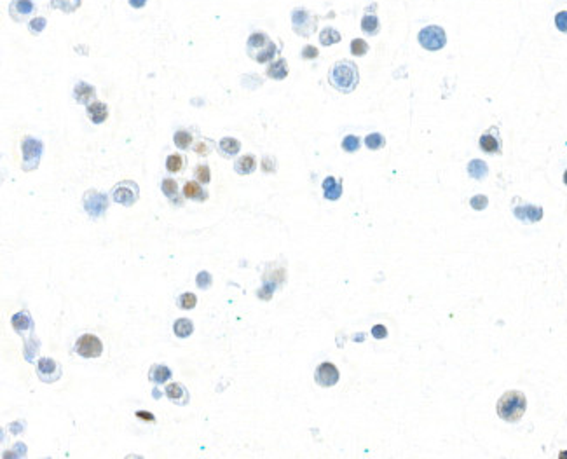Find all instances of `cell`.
I'll return each instance as SVG.
<instances>
[{
  "instance_id": "obj_1",
  "label": "cell",
  "mask_w": 567,
  "mask_h": 459,
  "mask_svg": "<svg viewBox=\"0 0 567 459\" xmlns=\"http://www.w3.org/2000/svg\"><path fill=\"white\" fill-rule=\"evenodd\" d=\"M330 84L341 93H351L358 86L360 73L353 62H339L330 70Z\"/></svg>"
},
{
  "instance_id": "obj_2",
  "label": "cell",
  "mask_w": 567,
  "mask_h": 459,
  "mask_svg": "<svg viewBox=\"0 0 567 459\" xmlns=\"http://www.w3.org/2000/svg\"><path fill=\"white\" fill-rule=\"evenodd\" d=\"M527 409V400L522 391H506L498 402V414L508 423L518 421Z\"/></svg>"
},
{
  "instance_id": "obj_3",
  "label": "cell",
  "mask_w": 567,
  "mask_h": 459,
  "mask_svg": "<svg viewBox=\"0 0 567 459\" xmlns=\"http://www.w3.org/2000/svg\"><path fill=\"white\" fill-rule=\"evenodd\" d=\"M246 49H248V54L258 63H267L271 62L272 58L276 56L278 49L274 46L271 38L265 33H252L248 37V42H246Z\"/></svg>"
},
{
  "instance_id": "obj_4",
  "label": "cell",
  "mask_w": 567,
  "mask_h": 459,
  "mask_svg": "<svg viewBox=\"0 0 567 459\" xmlns=\"http://www.w3.org/2000/svg\"><path fill=\"white\" fill-rule=\"evenodd\" d=\"M419 44H421L424 49L428 51H438L445 46L447 42V35H445L443 28L437 27V25H431V27H426L419 32L417 37Z\"/></svg>"
},
{
  "instance_id": "obj_5",
  "label": "cell",
  "mask_w": 567,
  "mask_h": 459,
  "mask_svg": "<svg viewBox=\"0 0 567 459\" xmlns=\"http://www.w3.org/2000/svg\"><path fill=\"white\" fill-rule=\"evenodd\" d=\"M138 194H140V189L133 180H124L112 189V199H114L115 203H119L127 208L133 206V204L138 201Z\"/></svg>"
},
{
  "instance_id": "obj_6",
  "label": "cell",
  "mask_w": 567,
  "mask_h": 459,
  "mask_svg": "<svg viewBox=\"0 0 567 459\" xmlns=\"http://www.w3.org/2000/svg\"><path fill=\"white\" fill-rule=\"evenodd\" d=\"M21 150H23L25 171H32V169L37 168L38 163H40V154H42V143L32 136H25L23 143H21Z\"/></svg>"
},
{
  "instance_id": "obj_7",
  "label": "cell",
  "mask_w": 567,
  "mask_h": 459,
  "mask_svg": "<svg viewBox=\"0 0 567 459\" xmlns=\"http://www.w3.org/2000/svg\"><path fill=\"white\" fill-rule=\"evenodd\" d=\"M291 25H293L295 33L302 35V37H309L318 25V18L306 9H295L291 12Z\"/></svg>"
},
{
  "instance_id": "obj_8",
  "label": "cell",
  "mask_w": 567,
  "mask_h": 459,
  "mask_svg": "<svg viewBox=\"0 0 567 459\" xmlns=\"http://www.w3.org/2000/svg\"><path fill=\"white\" fill-rule=\"evenodd\" d=\"M75 351L77 355L84 356V358H98L103 353V344L96 335L93 333H84L77 339L75 342Z\"/></svg>"
},
{
  "instance_id": "obj_9",
  "label": "cell",
  "mask_w": 567,
  "mask_h": 459,
  "mask_svg": "<svg viewBox=\"0 0 567 459\" xmlns=\"http://www.w3.org/2000/svg\"><path fill=\"white\" fill-rule=\"evenodd\" d=\"M82 204H84L86 211H88L89 217L98 218L105 213V210L108 208V199L105 194L96 191H88L84 194V199H82Z\"/></svg>"
},
{
  "instance_id": "obj_10",
  "label": "cell",
  "mask_w": 567,
  "mask_h": 459,
  "mask_svg": "<svg viewBox=\"0 0 567 459\" xmlns=\"http://www.w3.org/2000/svg\"><path fill=\"white\" fill-rule=\"evenodd\" d=\"M37 374L44 383H54L62 377V367L51 358H40L37 361Z\"/></svg>"
},
{
  "instance_id": "obj_11",
  "label": "cell",
  "mask_w": 567,
  "mask_h": 459,
  "mask_svg": "<svg viewBox=\"0 0 567 459\" xmlns=\"http://www.w3.org/2000/svg\"><path fill=\"white\" fill-rule=\"evenodd\" d=\"M315 379H316V383H318L319 386H323V388L335 386V384H337V381H339L337 367H335L334 363H328V361H325V363H321L318 368H316Z\"/></svg>"
},
{
  "instance_id": "obj_12",
  "label": "cell",
  "mask_w": 567,
  "mask_h": 459,
  "mask_svg": "<svg viewBox=\"0 0 567 459\" xmlns=\"http://www.w3.org/2000/svg\"><path fill=\"white\" fill-rule=\"evenodd\" d=\"M35 4L32 0H12L9 4V16L18 23H23L33 14Z\"/></svg>"
},
{
  "instance_id": "obj_13",
  "label": "cell",
  "mask_w": 567,
  "mask_h": 459,
  "mask_svg": "<svg viewBox=\"0 0 567 459\" xmlns=\"http://www.w3.org/2000/svg\"><path fill=\"white\" fill-rule=\"evenodd\" d=\"M166 396L171 400L173 403H177V405H187L189 403V391L187 388L184 386V384L180 383H171L166 386Z\"/></svg>"
},
{
  "instance_id": "obj_14",
  "label": "cell",
  "mask_w": 567,
  "mask_h": 459,
  "mask_svg": "<svg viewBox=\"0 0 567 459\" xmlns=\"http://www.w3.org/2000/svg\"><path fill=\"white\" fill-rule=\"evenodd\" d=\"M96 91L93 86H89L88 82H77L75 88H73V98H75L77 103L81 105H89L94 101Z\"/></svg>"
},
{
  "instance_id": "obj_15",
  "label": "cell",
  "mask_w": 567,
  "mask_h": 459,
  "mask_svg": "<svg viewBox=\"0 0 567 459\" xmlns=\"http://www.w3.org/2000/svg\"><path fill=\"white\" fill-rule=\"evenodd\" d=\"M88 117L91 123L94 124H101L105 121V119L108 117V108L105 103H101V101H93V103L88 105Z\"/></svg>"
},
{
  "instance_id": "obj_16",
  "label": "cell",
  "mask_w": 567,
  "mask_h": 459,
  "mask_svg": "<svg viewBox=\"0 0 567 459\" xmlns=\"http://www.w3.org/2000/svg\"><path fill=\"white\" fill-rule=\"evenodd\" d=\"M515 217L522 222H537L543 218V210L539 206H520L515 210Z\"/></svg>"
},
{
  "instance_id": "obj_17",
  "label": "cell",
  "mask_w": 567,
  "mask_h": 459,
  "mask_svg": "<svg viewBox=\"0 0 567 459\" xmlns=\"http://www.w3.org/2000/svg\"><path fill=\"white\" fill-rule=\"evenodd\" d=\"M323 192H325V197L330 199V201L339 199L342 194L341 180H337V178H334V176H326L325 182H323Z\"/></svg>"
},
{
  "instance_id": "obj_18",
  "label": "cell",
  "mask_w": 567,
  "mask_h": 459,
  "mask_svg": "<svg viewBox=\"0 0 567 459\" xmlns=\"http://www.w3.org/2000/svg\"><path fill=\"white\" fill-rule=\"evenodd\" d=\"M12 327H14L16 332L21 333V335H25L27 332H32V328H33V323H32L30 314H28L27 311L14 314V316H12Z\"/></svg>"
},
{
  "instance_id": "obj_19",
  "label": "cell",
  "mask_w": 567,
  "mask_h": 459,
  "mask_svg": "<svg viewBox=\"0 0 567 459\" xmlns=\"http://www.w3.org/2000/svg\"><path fill=\"white\" fill-rule=\"evenodd\" d=\"M184 196L187 199H194V201H206L208 192L203 191L199 182H187L184 185Z\"/></svg>"
},
{
  "instance_id": "obj_20",
  "label": "cell",
  "mask_w": 567,
  "mask_h": 459,
  "mask_svg": "<svg viewBox=\"0 0 567 459\" xmlns=\"http://www.w3.org/2000/svg\"><path fill=\"white\" fill-rule=\"evenodd\" d=\"M171 377V370H169L166 365H161V363H156L150 367L149 370V379L152 381V383L156 384H162L166 383L168 379Z\"/></svg>"
},
{
  "instance_id": "obj_21",
  "label": "cell",
  "mask_w": 567,
  "mask_h": 459,
  "mask_svg": "<svg viewBox=\"0 0 567 459\" xmlns=\"http://www.w3.org/2000/svg\"><path fill=\"white\" fill-rule=\"evenodd\" d=\"M255 168H257V159H255L252 154L241 156L238 161H236V164H234V169H236L239 175H250V173L255 171Z\"/></svg>"
},
{
  "instance_id": "obj_22",
  "label": "cell",
  "mask_w": 567,
  "mask_h": 459,
  "mask_svg": "<svg viewBox=\"0 0 567 459\" xmlns=\"http://www.w3.org/2000/svg\"><path fill=\"white\" fill-rule=\"evenodd\" d=\"M219 149L223 152V156L230 157V156H236V154L241 150V142L239 140H236V138L232 136H225L220 140L219 143Z\"/></svg>"
},
{
  "instance_id": "obj_23",
  "label": "cell",
  "mask_w": 567,
  "mask_h": 459,
  "mask_svg": "<svg viewBox=\"0 0 567 459\" xmlns=\"http://www.w3.org/2000/svg\"><path fill=\"white\" fill-rule=\"evenodd\" d=\"M267 75L271 77V79H276V81H281V79H284V77L288 75V65L283 58H280L278 62H274L272 65H269Z\"/></svg>"
},
{
  "instance_id": "obj_24",
  "label": "cell",
  "mask_w": 567,
  "mask_h": 459,
  "mask_svg": "<svg viewBox=\"0 0 567 459\" xmlns=\"http://www.w3.org/2000/svg\"><path fill=\"white\" fill-rule=\"evenodd\" d=\"M192 330H194V325H192V322L189 318H180V320H177L175 325H173V332H175L177 337H180V339L189 337L192 333Z\"/></svg>"
},
{
  "instance_id": "obj_25",
  "label": "cell",
  "mask_w": 567,
  "mask_h": 459,
  "mask_svg": "<svg viewBox=\"0 0 567 459\" xmlns=\"http://www.w3.org/2000/svg\"><path fill=\"white\" fill-rule=\"evenodd\" d=\"M468 173H470V176H473L475 180H482V178L487 176L489 169H487L485 163L480 161V159H475V161H472L468 164Z\"/></svg>"
},
{
  "instance_id": "obj_26",
  "label": "cell",
  "mask_w": 567,
  "mask_h": 459,
  "mask_svg": "<svg viewBox=\"0 0 567 459\" xmlns=\"http://www.w3.org/2000/svg\"><path fill=\"white\" fill-rule=\"evenodd\" d=\"M480 149L483 150V152L487 154H496L499 152V140L496 136H492V134H482L480 136Z\"/></svg>"
},
{
  "instance_id": "obj_27",
  "label": "cell",
  "mask_w": 567,
  "mask_h": 459,
  "mask_svg": "<svg viewBox=\"0 0 567 459\" xmlns=\"http://www.w3.org/2000/svg\"><path fill=\"white\" fill-rule=\"evenodd\" d=\"M192 140H194V138H192V133L187 130H178L177 133L173 134V142H175V145L182 150L189 149V147L192 145Z\"/></svg>"
},
{
  "instance_id": "obj_28",
  "label": "cell",
  "mask_w": 567,
  "mask_h": 459,
  "mask_svg": "<svg viewBox=\"0 0 567 459\" xmlns=\"http://www.w3.org/2000/svg\"><path fill=\"white\" fill-rule=\"evenodd\" d=\"M185 168V157L182 154H171L166 159V169L169 173H178Z\"/></svg>"
},
{
  "instance_id": "obj_29",
  "label": "cell",
  "mask_w": 567,
  "mask_h": 459,
  "mask_svg": "<svg viewBox=\"0 0 567 459\" xmlns=\"http://www.w3.org/2000/svg\"><path fill=\"white\" fill-rule=\"evenodd\" d=\"M361 30L367 35H376L379 32V19L374 14H365L361 19Z\"/></svg>"
},
{
  "instance_id": "obj_30",
  "label": "cell",
  "mask_w": 567,
  "mask_h": 459,
  "mask_svg": "<svg viewBox=\"0 0 567 459\" xmlns=\"http://www.w3.org/2000/svg\"><path fill=\"white\" fill-rule=\"evenodd\" d=\"M319 42L323 46H332V44L341 42V33L335 28H323L319 33Z\"/></svg>"
},
{
  "instance_id": "obj_31",
  "label": "cell",
  "mask_w": 567,
  "mask_h": 459,
  "mask_svg": "<svg viewBox=\"0 0 567 459\" xmlns=\"http://www.w3.org/2000/svg\"><path fill=\"white\" fill-rule=\"evenodd\" d=\"M365 145H367L370 150H379L386 145V138H384L380 133H372L365 138Z\"/></svg>"
},
{
  "instance_id": "obj_32",
  "label": "cell",
  "mask_w": 567,
  "mask_h": 459,
  "mask_svg": "<svg viewBox=\"0 0 567 459\" xmlns=\"http://www.w3.org/2000/svg\"><path fill=\"white\" fill-rule=\"evenodd\" d=\"M195 180L199 184H210L211 182V169L208 164H197L195 166Z\"/></svg>"
},
{
  "instance_id": "obj_33",
  "label": "cell",
  "mask_w": 567,
  "mask_h": 459,
  "mask_svg": "<svg viewBox=\"0 0 567 459\" xmlns=\"http://www.w3.org/2000/svg\"><path fill=\"white\" fill-rule=\"evenodd\" d=\"M178 306L182 309H194L197 306V297L194 294H190V292H185V294H182L178 297Z\"/></svg>"
},
{
  "instance_id": "obj_34",
  "label": "cell",
  "mask_w": 567,
  "mask_h": 459,
  "mask_svg": "<svg viewBox=\"0 0 567 459\" xmlns=\"http://www.w3.org/2000/svg\"><path fill=\"white\" fill-rule=\"evenodd\" d=\"M194 152L197 154V156H208V154L211 152V149H213V143H211V140H208V138H201V140H197V142L194 143Z\"/></svg>"
},
{
  "instance_id": "obj_35",
  "label": "cell",
  "mask_w": 567,
  "mask_h": 459,
  "mask_svg": "<svg viewBox=\"0 0 567 459\" xmlns=\"http://www.w3.org/2000/svg\"><path fill=\"white\" fill-rule=\"evenodd\" d=\"M361 142L360 138L354 136V134H347V136L342 140V149L346 150V152H356L358 149H360Z\"/></svg>"
},
{
  "instance_id": "obj_36",
  "label": "cell",
  "mask_w": 567,
  "mask_h": 459,
  "mask_svg": "<svg viewBox=\"0 0 567 459\" xmlns=\"http://www.w3.org/2000/svg\"><path fill=\"white\" fill-rule=\"evenodd\" d=\"M161 189H162V192H164V194L168 196L169 199L175 197V196L178 194V184L173 180V178H164V180H162V184H161Z\"/></svg>"
},
{
  "instance_id": "obj_37",
  "label": "cell",
  "mask_w": 567,
  "mask_h": 459,
  "mask_svg": "<svg viewBox=\"0 0 567 459\" xmlns=\"http://www.w3.org/2000/svg\"><path fill=\"white\" fill-rule=\"evenodd\" d=\"M351 53H353L354 56H365V54L368 53V44L365 42L363 38H354L353 42H351Z\"/></svg>"
},
{
  "instance_id": "obj_38",
  "label": "cell",
  "mask_w": 567,
  "mask_h": 459,
  "mask_svg": "<svg viewBox=\"0 0 567 459\" xmlns=\"http://www.w3.org/2000/svg\"><path fill=\"white\" fill-rule=\"evenodd\" d=\"M195 283H197V287H199L201 290H208V288L211 287V274L206 271H201L199 274H197V278H195Z\"/></svg>"
},
{
  "instance_id": "obj_39",
  "label": "cell",
  "mask_w": 567,
  "mask_h": 459,
  "mask_svg": "<svg viewBox=\"0 0 567 459\" xmlns=\"http://www.w3.org/2000/svg\"><path fill=\"white\" fill-rule=\"evenodd\" d=\"M555 25L560 32H567V11H562L555 16Z\"/></svg>"
},
{
  "instance_id": "obj_40",
  "label": "cell",
  "mask_w": 567,
  "mask_h": 459,
  "mask_svg": "<svg viewBox=\"0 0 567 459\" xmlns=\"http://www.w3.org/2000/svg\"><path fill=\"white\" fill-rule=\"evenodd\" d=\"M46 18H37V19H33V21H32L30 23V32L32 33H40V32L44 30V27H46Z\"/></svg>"
},
{
  "instance_id": "obj_41",
  "label": "cell",
  "mask_w": 567,
  "mask_h": 459,
  "mask_svg": "<svg viewBox=\"0 0 567 459\" xmlns=\"http://www.w3.org/2000/svg\"><path fill=\"white\" fill-rule=\"evenodd\" d=\"M470 203H472V206H473V210H483V208L487 206V203H489V201H487V197L485 196H473V199L472 201H470Z\"/></svg>"
},
{
  "instance_id": "obj_42",
  "label": "cell",
  "mask_w": 567,
  "mask_h": 459,
  "mask_svg": "<svg viewBox=\"0 0 567 459\" xmlns=\"http://www.w3.org/2000/svg\"><path fill=\"white\" fill-rule=\"evenodd\" d=\"M262 169L267 173L276 171V163H274V159H272V157H265L264 161H262Z\"/></svg>"
},
{
  "instance_id": "obj_43",
  "label": "cell",
  "mask_w": 567,
  "mask_h": 459,
  "mask_svg": "<svg viewBox=\"0 0 567 459\" xmlns=\"http://www.w3.org/2000/svg\"><path fill=\"white\" fill-rule=\"evenodd\" d=\"M316 56H318V49L315 46H306L302 49V58H306V60H313Z\"/></svg>"
},
{
  "instance_id": "obj_44",
  "label": "cell",
  "mask_w": 567,
  "mask_h": 459,
  "mask_svg": "<svg viewBox=\"0 0 567 459\" xmlns=\"http://www.w3.org/2000/svg\"><path fill=\"white\" fill-rule=\"evenodd\" d=\"M372 335L376 337V339H384V337L387 335V330L384 325H376L372 328Z\"/></svg>"
},
{
  "instance_id": "obj_45",
  "label": "cell",
  "mask_w": 567,
  "mask_h": 459,
  "mask_svg": "<svg viewBox=\"0 0 567 459\" xmlns=\"http://www.w3.org/2000/svg\"><path fill=\"white\" fill-rule=\"evenodd\" d=\"M136 417H138V419H142V421H150V423L156 421V417H154V414L145 412V410H138V412H136Z\"/></svg>"
},
{
  "instance_id": "obj_46",
  "label": "cell",
  "mask_w": 567,
  "mask_h": 459,
  "mask_svg": "<svg viewBox=\"0 0 567 459\" xmlns=\"http://www.w3.org/2000/svg\"><path fill=\"white\" fill-rule=\"evenodd\" d=\"M145 4H147V0H129V5H131V7H134V9L143 7Z\"/></svg>"
},
{
  "instance_id": "obj_47",
  "label": "cell",
  "mask_w": 567,
  "mask_h": 459,
  "mask_svg": "<svg viewBox=\"0 0 567 459\" xmlns=\"http://www.w3.org/2000/svg\"><path fill=\"white\" fill-rule=\"evenodd\" d=\"M564 182H566V185H567V171L564 173Z\"/></svg>"
}]
</instances>
